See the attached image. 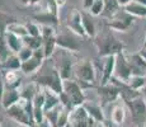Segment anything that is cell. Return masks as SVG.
Returning a JSON list of instances; mask_svg holds the SVG:
<instances>
[{
  "label": "cell",
  "instance_id": "28",
  "mask_svg": "<svg viewBox=\"0 0 146 127\" xmlns=\"http://www.w3.org/2000/svg\"><path fill=\"white\" fill-rule=\"evenodd\" d=\"M7 31L8 32L14 33V35H17V36H19V37H22V38L28 36V29H27L26 25L19 24V23H17V22H12V23L8 24ZM7 31H5V32H7Z\"/></svg>",
  "mask_w": 146,
  "mask_h": 127
},
{
  "label": "cell",
  "instance_id": "25",
  "mask_svg": "<svg viewBox=\"0 0 146 127\" xmlns=\"http://www.w3.org/2000/svg\"><path fill=\"white\" fill-rule=\"evenodd\" d=\"M44 94H46V103H44V112L50 111V109L55 108V107L60 106V95L53 93L52 90L44 88Z\"/></svg>",
  "mask_w": 146,
  "mask_h": 127
},
{
  "label": "cell",
  "instance_id": "10",
  "mask_svg": "<svg viewBox=\"0 0 146 127\" xmlns=\"http://www.w3.org/2000/svg\"><path fill=\"white\" fill-rule=\"evenodd\" d=\"M46 60L44 57V52L43 49L40 50H36L33 56L27 61H23L22 63V67H21V71L26 75H33L36 72H38V70L42 67V64L43 61Z\"/></svg>",
  "mask_w": 146,
  "mask_h": 127
},
{
  "label": "cell",
  "instance_id": "1",
  "mask_svg": "<svg viewBox=\"0 0 146 127\" xmlns=\"http://www.w3.org/2000/svg\"><path fill=\"white\" fill-rule=\"evenodd\" d=\"M94 45L98 50L99 57H107L112 55H118L123 51V43L118 38H116L112 33H106L102 36H97L94 38Z\"/></svg>",
  "mask_w": 146,
  "mask_h": 127
},
{
  "label": "cell",
  "instance_id": "43",
  "mask_svg": "<svg viewBox=\"0 0 146 127\" xmlns=\"http://www.w3.org/2000/svg\"><path fill=\"white\" fill-rule=\"evenodd\" d=\"M42 0H31V5H36V4H40Z\"/></svg>",
  "mask_w": 146,
  "mask_h": 127
},
{
  "label": "cell",
  "instance_id": "40",
  "mask_svg": "<svg viewBox=\"0 0 146 127\" xmlns=\"http://www.w3.org/2000/svg\"><path fill=\"white\" fill-rule=\"evenodd\" d=\"M117 1H118V4H119L121 8H125L126 5H128L130 3H132L133 0H117Z\"/></svg>",
  "mask_w": 146,
  "mask_h": 127
},
{
  "label": "cell",
  "instance_id": "51",
  "mask_svg": "<svg viewBox=\"0 0 146 127\" xmlns=\"http://www.w3.org/2000/svg\"><path fill=\"white\" fill-rule=\"evenodd\" d=\"M0 64H1V63H0Z\"/></svg>",
  "mask_w": 146,
  "mask_h": 127
},
{
  "label": "cell",
  "instance_id": "12",
  "mask_svg": "<svg viewBox=\"0 0 146 127\" xmlns=\"http://www.w3.org/2000/svg\"><path fill=\"white\" fill-rule=\"evenodd\" d=\"M116 78H118L123 83H128V80L132 76V64L128 61V59L125 56V53L119 52L117 55V61H116Z\"/></svg>",
  "mask_w": 146,
  "mask_h": 127
},
{
  "label": "cell",
  "instance_id": "15",
  "mask_svg": "<svg viewBox=\"0 0 146 127\" xmlns=\"http://www.w3.org/2000/svg\"><path fill=\"white\" fill-rule=\"evenodd\" d=\"M116 61H117V55H112V56H107V57H104L100 85L108 84L109 81H111V79L114 76V72H116Z\"/></svg>",
  "mask_w": 146,
  "mask_h": 127
},
{
  "label": "cell",
  "instance_id": "5",
  "mask_svg": "<svg viewBox=\"0 0 146 127\" xmlns=\"http://www.w3.org/2000/svg\"><path fill=\"white\" fill-rule=\"evenodd\" d=\"M133 23H135V17L128 14L123 9L122 12L119 10L112 19H109V22H107V27L111 31H114V32L125 33L130 31V28L133 25Z\"/></svg>",
  "mask_w": 146,
  "mask_h": 127
},
{
  "label": "cell",
  "instance_id": "8",
  "mask_svg": "<svg viewBox=\"0 0 146 127\" xmlns=\"http://www.w3.org/2000/svg\"><path fill=\"white\" fill-rule=\"evenodd\" d=\"M64 92L69 95L70 100H71V103L74 107L83 106V104L86 102L83 86H81L78 81H74V80H71V79L64 80Z\"/></svg>",
  "mask_w": 146,
  "mask_h": 127
},
{
  "label": "cell",
  "instance_id": "41",
  "mask_svg": "<svg viewBox=\"0 0 146 127\" xmlns=\"http://www.w3.org/2000/svg\"><path fill=\"white\" fill-rule=\"evenodd\" d=\"M56 3H57V7H58V8H62L64 5H65L66 0H56Z\"/></svg>",
  "mask_w": 146,
  "mask_h": 127
},
{
  "label": "cell",
  "instance_id": "29",
  "mask_svg": "<svg viewBox=\"0 0 146 127\" xmlns=\"http://www.w3.org/2000/svg\"><path fill=\"white\" fill-rule=\"evenodd\" d=\"M57 47V43H56V37H52V38H47V39H43V52H44V57L46 59H50L53 56L55 53V50Z\"/></svg>",
  "mask_w": 146,
  "mask_h": 127
},
{
  "label": "cell",
  "instance_id": "32",
  "mask_svg": "<svg viewBox=\"0 0 146 127\" xmlns=\"http://www.w3.org/2000/svg\"><path fill=\"white\" fill-rule=\"evenodd\" d=\"M12 51H10L9 46L7 43V39H5L4 33H0V63H4L10 55H12ZM0 64V65H1Z\"/></svg>",
  "mask_w": 146,
  "mask_h": 127
},
{
  "label": "cell",
  "instance_id": "19",
  "mask_svg": "<svg viewBox=\"0 0 146 127\" xmlns=\"http://www.w3.org/2000/svg\"><path fill=\"white\" fill-rule=\"evenodd\" d=\"M4 36H5V39H7L8 46H9V49L13 53H18L19 51L23 49L24 42H23V38L22 37L14 35L12 32H8V31L4 33Z\"/></svg>",
  "mask_w": 146,
  "mask_h": 127
},
{
  "label": "cell",
  "instance_id": "3",
  "mask_svg": "<svg viewBox=\"0 0 146 127\" xmlns=\"http://www.w3.org/2000/svg\"><path fill=\"white\" fill-rule=\"evenodd\" d=\"M36 84H38V85L43 86L46 89L52 90L53 93H56L58 95L64 92V80L56 67H53L51 72H46V74L36 76Z\"/></svg>",
  "mask_w": 146,
  "mask_h": 127
},
{
  "label": "cell",
  "instance_id": "18",
  "mask_svg": "<svg viewBox=\"0 0 146 127\" xmlns=\"http://www.w3.org/2000/svg\"><path fill=\"white\" fill-rule=\"evenodd\" d=\"M33 19L36 21V23H40L41 25H53L55 27L58 24V15L48 12V10L33 15Z\"/></svg>",
  "mask_w": 146,
  "mask_h": 127
},
{
  "label": "cell",
  "instance_id": "47",
  "mask_svg": "<svg viewBox=\"0 0 146 127\" xmlns=\"http://www.w3.org/2000/svg\"><path fill=\"white\" fill-rule=\"evenodd\" d=\"M135 1H139V3H141V4L146 5V0H135Z\"/></svg>",
  "mask_w": 146,
  "mask_h": 127
},
{
  "label": "cell",
  "instance_id": "21",
  "mask_svg": "<svg viewBox=\"0 0 146 127\" xmlns=\"http://www.w3.org/2000/svg\"><path fill=\"white\" fill-rule=\"evenodd\" d=\"M4 80L5 86L12 89H19V85L22 83L18 71H14V70H4Z\"/></svg>",
  "mask_w": 146,
  "mask_h": 127
},
{
  "label": "cell",
  "instance_id": "4",
  "mask_svg": "<svg viewBox=\"0 0 146 127\" xmlns=\"http://www.w3.org/2000/svg\"><path fill=\"white\" fill-rule=\"evenodd\" d=\"M126 104L128 106V108L131 111L132 120L137 125L145 127L146 126V99L144 98V95L142 94L137 95L133 99L127 100Z\"/></svg>",
  "mask_w": 146,
  "mask_h": 127
},
{
  "label": "cell",
  "instance_id": "16",
  "mask_svg": "<svg viewBox=\"0 0 146 127\" xmlns=\"http://www.w3.org/2000/svg\"><path fill=\"white\" fill-rule=\"evenodd\" d=\"M83 106L85 107L89 116L95 120V122H99V123L104 122V112H103L102 104L94 103V102H85Z\"/></svg>",
  "mask_w": 146,
  "mask_h": 127
},
{
  "label": "cell",
  "instance_id": "36",
  "mask_svg": "<svg viewBox=\"0 0 146 127\" xmlns=\"http://www.w3.org/2000/svg\"><path fill=\"white\" fill-rule=\"evenodd\" d=\"M33 53H35V50L29 49L28 46H23V49L18 52V56H19V59L22 60V63H23V61L29 60V59L33 56Z\"/></svg>",
  "mask_w": 146,
  "mask_h": 127
},
{
  "label": "cell",
  "instance_id": "27",
  "mask_svg": "<svg viewBox=\"0 0 146 127\" xmlns=\"http://www.w3.org/2000/svg\"><path fill=\"white\" fill-rule=\"evenodd\" d=\"M62 108H64V107L60 104V106H57V107H55V108L50 109V111H46V112H44V121H46L50 126H56V125H57L58 116H60Z\"/></svg>",
  "mask_w": 146,
  "mask_h": 127
},
{
  "label": "cell",
  "instance_id": "38",
  "mask_svg": "<svg viewBox=\"0 0 146 127\" xmlns=\"http://www.w3.org/2000/svg\"><path fill=\"white\" fill-rule=\"evenodd\" d=\"M5 89H7V86H5V80H4V70L0 67V100H1Z\"/></svg>",
  "mask_w": 146,
  "mask_h": 127
},
{
  "label": "cell",
  "instance_id": "37",
  "mask_svg": "<svg viewBox=\"0 0 146 127\" xmlns=\"http://www.w3.org/2000/svg\"><path fill=\"white\" fill-rule=\"evenodd\" d=\"M43 1H44V5H46V10L58 15V9H60V8L57 7L56 0H43Z\"/></svg>",
  "mask_w": 146,
  "mask_h": 127
},
{
  "label": "cell",
  "instance_id": "42",
  "mask_svg": "<svg viewBox=\"0 0 146 127\" xmlns=\"http://www.w3.org/2000/svg\"><path fill=\"white\" fill-rule=\"evenodd\" d=\"M32 127H50V125L46 122V121H44V122L40 123V125H35V126H32Z\"/></svg>",
  "mask_w": 146,
  "mask_h": 127
},
{
  "label": "cell",
  "instance_id": "30",
  "mask_svg": "<svg viewBox=\"0 0 146 127\" xmlns=\"http://www.w3.org/2000/svg\"><path fill=\"white\" fill-rule=\"evenodd\" d=\"M23 42H24V46H28L29 49L32 50H40L43 46V39L42 37H35V36H26L23 37Z\"/></svg>",
  "mask_w": 146,
  "mask_h": 127
},
{
  "label": "cell",
  "instance_id": "22",
  "mask_svg": "<svg viewBox=\"0 0 146 127\" xmlns=\"http://www.w3.org/2000/svg\"><path fill=\"white\" fill-rule=\"evenodd\" d=\"M123 9L128 14L133 15L135 18H146V5L141 4V3H139V1H135L133 0L132 3L126 5Z\"/></svg>",
  "mask_w": 146,
  "mask_h": 127
},
{
  "label": "cell",
  "instance_id": "50",
  "mask_svg": "<svg viewBox=\"0 0 146 127\" xmlns=\"http://www.w3.org/2000/svg\"><path fill=\"white\" fill-rule=\"evenodd\" d=\"M0 127H1V126H0Z\"/></svg>",
  "mask_w": 146,
  "mask_h": 127
},
{
  "label": "cell",
  "instance_id": "49",
  "mask_svg": "<svg viewBox=\"0 0 146 127\" xmlns=\"http://www.w3.org/2000/svg\"><path fill=\"white\" fill-rule=\"evenodd\" d=\"M50 127H58V126H50Z\"/></svg>",
  "mask_w": 146,
  "mask_h": 127
},
{
  "label": "cell",
  "instance_id": "6",
  "mask_svg": "<svg viewBox=\"0 0 146 127\" xmlns=\"http://www.w3.org/2000/svg\"><path fill=\"white\" fill-rule=\"evenodd\" d=\"M69 123L71 127H94L95 120L92 118L86 112L84 106H78L70 111V120Z\"/></svg>",
  "mask_w": 146,
  "mask_h": 127
},
{
  "label": "cell",
  "instance_id": "45",
  "mask_svg": "<svg viewBox=\"0 0 146 127\" xmlns=\"http://www.w3.org/2000/svg\"><path fill=\"white\" fill-rule=\"evenodd\" d=\"M141 50H146V36H145V39H144V43H142Z\"/></svg>",
  "mask_w": 146,
  "mask_h": 127
},
{
  "label": "cell",
  "instance_id": "31",
  "mask_svg": "<svg viewBox=\"0 0 146 127\" xmlns=\"http://www.w3.org/2000/svg\"><path fill=\"white\" fill-rule=\"evenodd\" d=\"M21 92V97L24 98V99H28V100H33L35 95L37 94V88H36V83H31V84H27L24 85L22 89H19Z\"/></svg>",
  "mask_w": 146,
  "mask_h": 127
},
{
  "label": "cell",
  "instance_id": "20",
  "mask_svg": "<svg viewBox=\"0 0 146 127\" xmlns=\"http://www.w3.org/2000/svg\"><path fill=\"white\" fill-rule=\"evenodd\" d=\"M83 15V25H84V31H85L86 37L89 38H95L97 37V27L93 21V15L89 12L86 13H81Z\"/></svg>",
  "mask_w": 146,
  "mask_h": 127
},
{
  "label": "cell",
  "instance_id": "23",
  "mask_svg": "<svg viewBox=\"0 0 146 127\" xmlns=\"http://www.w3.org/2000/svg\"><path fill=\"white\" fill-rule=\"evenodd\" d=\"M126 120V108L121 104H117L112 108V113H111V121L113 125L116 126H122L123 122Z\"/></svg>",
  "mask_w": 146,
  "mask_h": 127
},
{
  "label": "cell",
  "instance_id": "48",
  "mask_svg": "<svg viewBox=\"0 0 146 127\" xmlns=\"http://www.w3.org/2000/svg\"><path fill=\"white\" fill-rule=\"evenodd\" d=\"M65 127H71V125H70V123H67V125H66Z\"/></svg>",
  "mask_w": 146,
  "mask_h": 127
},
{
  "label": "cell",
  "instance_id": "33",
  "mask_svg": "<svg viewBox=\"0 0 146 127\" xmlns=\"http://www.w3.org/2000/svg\"><path fill=\"white\" fill-rule=\"evenodd\" d=\"M93 17H99L104 12V0H94L93 5L88 10Z\"/></svg>",
  "mask_w": 146,
  "mask_h": 127
},
{
  "label": "cell",
  "instance_id": "2",
  "mask_svg": "<svg viewBox=\"0 0 146 127\" xmlns=\"http://www.w3.org/2000/svg\"><path fill=\"white\" fill-rule=\"evenodd\" d=\"M74 74L80 85L92 86L97 80V71L90 60H81L74 65Z\"/></svg>",
  "mask_w": 146,
  "mask_h": 127
},
{
  "label": "cell",
  "instance_id": "34",
  "mask_svg": "<svg viewBox=\"0 0 146 127\" xmlns=\"http://www.w3.org/2000/svg\"><path fill=\"white\" fill-rule=\"evenodd\" d=\"M56 32H55V27L53 25H41V37L42 39H47V38H52L56 37Z\"/></svg>",
  "mask_w": 146,
  "mask_h": 127
},
{
  "label": "cell",
  "instance_id": "13",
  "mask_svg": "<svg viewBox=\"0 0 146 127\" xmlns=\"http://www.w3.org/2000/svg\"><path fill=\"white\" fill-rule=\"evenodd\" d=\"M66 27H67V29L74 32L79 37H86L85 31H84V25H83V15H81V13L79 10L74 9L71 12V14L67 18Z\"/></svg>",
  "mask_w": 146,
  "mask_h": 127
},
{
  "label": "cell",
  "instance_id": "17",
  "mask_svg": "<svg viewBox=\"0 0 146 127\" xmlns=\"http://www.w3.org/2000/svg\"><path fill=\"white\" fill-rule=\"evenodd\" d=\"M21 92L19 89H12V88H7L3 94V98H1V106L4 107L5 109L12 107L13 104L18 103L19 99H21Z\"/></svg>",
  "mask_w": 146,
  "mask_h": 127
},
{
  "label": "cell",
  "instance_id": "24",
  "mask_svg": "<svg viewBox=\"0 0 146 127\" xmlns=\"http://www.w3.org/2000/svg\"><path fill=\"white\" fill-rule=\"evenodd\" d=\"M3 70H14V71H18L22 67V60L19 59L18 53H12L7 60L0 65Z\"/></svg>",
  "mask_w": 146,
  "mask_h": 127
},
{
  "label": "cell",
  "instance_id": "46",
  "mask_svg": "<svg viewBox=\"0 0 146 127\" xmlns=\"http://www.w3.org/2000/svg\"><path fill=\"white\" fill-rule=\"evenodd\" d=\"M140 53H141V55L144 56L145 60H146V50H141V51H140Z\"/></svg>",
  "mask_w": 146,
  "mask_h": 127
},
{
  "label": "cell",
  "instance_id": "35",
  "mask_svg": "<svg viewBox=\"0 0 146 127\" xmlns=\"http://www.w3.org/2000/svg\"><path fill=\"white\" fill-rule=\"evenodd\" d=\"M28 29V35L35 36V37H41V24L35 23V22H29L26 24Z\"/></svg>",
  "mask_w": 146,
  "mask_h": 127
},
{
  "label": "cell",
  "instance_id": "39",
  "mask_svg": "<svg viewBox=\"0 0 146 127\" xmlns=\"http://www.w3.org/2000/svg\"><path fill=\"white\" fill-rule=\"evenodd\" d=\"M93 3H94V0H83V8L85 10H89L90 7L93 5Z\"/></svg>",
  "mask_w": 146,
  "mask_h": 127
},
{
  "label": "cell",
  "instance_id": "26",
  "mask_svg": "<svg viewBox=\"0 0 146 127\" xmlns=\"http://www.w3.org/2000/svg\"><path fill=\"white\" fill-rule=\"evenodd\" d=\"M127 84L130 85V88L141 93L146 86V75H132Z\"/></svg>",
  "mask_w": 146,
  "mask_h": 127
},
{
  "label": "cell",
  "instance_id": "14",
  "mask_svg": "<svg viewBox=\"0 0 146 127\" xmlns=\"http://www.w3.org/2000/svg\"><path fill=\"white\" fill-rule=\"evenodd\" d=\"M56 43L61 50H66L69 52H78L80 50V43L69 33H61L56 36Z\"/></svg>",
  "mask_w": 146,
  "mask_h": 127
},
{
  "label": "cell",
  "instance_id": "11",
  "mask_svg": "<svg viewBox=\"0 0 146 127\" xmlns=\"http://www.w3.org/2000/svg\"><path fill=\"white\" fill-rule=\"evenodd\" d=\"M98 97H99L100 102H102V106L108 103H113L117 99L121 98V92L119 88L113 83H108V84H103L99 85L97 88Z\"/></svg>",
  "mask_w": 146,
  "mask_h": 127
},
{
  "label": "cell",
  "instance_id": "7",
  "mask_svg": "<svg viewBox=\"0 0 146 127\" xmlns=\"http://www.w3.org/2000/svg\"><path fill=\"white\" fill-rule=\"evenodd\" d=\"M74 65H75V63L72 61L71 52L60 49L58 61L55 63V67L57 69V71L60 72L62 80H69V79H71V75H72V72H74Z\"/></svg>",
  "mask_w": 146,
  "mask_h": 127
},
{
  "label": "cell",
  "instance_id": "44",
  "mask_svg": "<svg viewBox=\"0 0 146 127\" xmlns=\"http://www.w3.org/2000/svg\"><path fill=\"white\" fill-rule=\"evenodd\" d=\"M21 3L24 5H31V0H21Z\"/></svg>",
  "mask_w": 146,
  "mask_h": 127
},
{
  "label": "cell",
  "instance_id": "9",
  "mask_svg": "<svg viewBox=\"0 0 146 127\" xmlns=\"http://www.w3.org/2000/svg\"><path fill=\"white\" fill-rule=\"evenodd\" d=\"M7 114L9 116V117L12 118V120L15 121L17 123H19V125L28 126V127L35 126L33 121L31 120L29 114L27 113V111H26V108H24V106L22 104L21 99H19L18 103L13 104L12 107L7 108Z\"/></svg>",
  "mask_w": 146,
  "mask_h": 127
}]
</instances>
